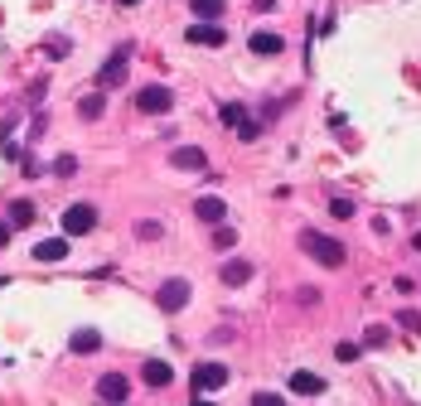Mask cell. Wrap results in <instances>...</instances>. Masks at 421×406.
<instances>
[{"instance_id": "cell-1", "label": "cell", "mask_w": 421, "mask_h": 406, "mask_svg": "<svg viewBox=\"0 0 421 406\" xmlns=\"http://www.w3.org/2000/svg\"><path fill=\"white\" fill-rule=\"evenodd\" d=\"M301 252H305L310 261H319V266H329V271H334V266H344V257H349L339 237L315 232V227H305V232H301Z\"/></svg>"}, {"instance_id": "cell-2", "label": "cell", "mask_w": 421, "mask_h": 406, "mask_svg": "<svg viewBox=\"0 0 421 406\" xmlns=\"http://www.w3.org/2000/svg\"><path fill=\"white\" fill-rule=\"evenodd\" d=\"M189 295H194V286H189L184 276H170V281L155 286V304H160L165 314H180V309L189 304Z\"/></svg>"}, {"instance_id": "cell-3", "label": "cell", "mask_w": 421, "mask_h": 406, "mask_svg": "<svg viewBox=\"0 0 421 406\" xmlns=\"http://www.w3.org/2000/svg\"><path fill=\"white\" fill-rule=\"evenodd\" d=\"M218 121H223V126H237L242 140H257V136H262V121H252L242 102H223V106H218Z\"/></svg>"}, {"instance_id": "cell-4", "label": "cell", "mask_w": 421, "mask_h": 406, "mask_svg": "<svg viewBox=\"0 0 421 406\" xmlns=\"http://www.w3.org/2000/svg\"><path fill=\"white\" fill-rule=\"evenodd\" d=\"M97 227V208L93 203H68L63 208V237H88Z\"/></svg>"}, {"instance_id": "cell-5", "label": "cell", "mask_w": 421, "mask_h": 406, "mask_svg": "<svg viewBox=\"0 0 421 406\" xmlns=\"http://www.w3.org/2000/svg\"><path fill=\"white\" fill-rule=\"evenodd\" d=\"M136 111H145V116H165V111H175V92L160 88V83H150V88L136 92Z\"/></svg>"}, {"instance_id": "cell-6", "label": "cell", "mask_w": 421, "mask_h": 406, "mask_svg": "<svg viewBox=\"0 0 421 406\" xmlns=\"http://www.w3.org/2000/svg\"><path fill=\"white\" fill-rule=\"evenodd\" d=\"M126 58H131V49H116L102 68H97V92H111V88L126 83Z\"/></svg>"}, {"instance_id": "cell-7", "label": "cell", "mask_w": 421, "mask_h": 406, "mask_svg": "<svg viewBox=\"0 0 421 406\" xmlns=\"http://www.w3.org/2000/svg\"><path fill=\"white\" fill-rule=\"evenodd\" d=\"M228 382H232V373L223 363H194V392H218Z\"/></svg>"}, {"instance_id": "cell-8", "label": "cell", "mask_w": 421, "mask_h": 406, "mask_svg": "<svg viewBox=\"0 0 421 406\" xmlns=\"http://www.w3.org/2000/svg\"><path fill=\"white\" fill-rule=\"evenodd\" d=\"M97 397H102V406H126L131 382H126L121 373H102V377H97Z\"/></svg>"}, {"instance_id": "cell-9", "label": "cell", "mask_w": 421, "mask_h": 406, "mask_svg": "<svg viewBox=\"0 0 421 406\" xmlns=\"http://www.w3.org/2000/svg\"><path fill=\"white\" fill-rule=\"evenodd\" d=\"M184 39H189V44H204V49H223V44H228V29H223V24H204V19H194V24L184 29Z\"/></svg>"}, {"instance_id": "cell-10", "label": "cell", "mask_w": 421, "mask_h": 406, "mask_svg": "<svg viewBox=\"0 0 421 406\" xmlns=\"http://www.w3.org/2000/svg\"><path fill=\"white\" fill-rule=\"evenodd\" d=\"M194 218L218 227V222H228V203L218 199V194H204V199H194Z\"/></svg>"}, {"instance_id": "cell-11", "label": "cell", "mask_w": 421, "mask_h": 406, "mask_svg": "<svg viewBox=\"0 0 421 406\" xmlns=\"http://www.w3.org/2000/svg\"><path fill=\"white\" fill-rule=\"evenodd\" d=\"M247 49H252L257 58H276V54L286 49V39H281V34H271V29H257V34L247 39Z\"/></svg>"}, {"instance_id": "cell-12", "label": "cell", "mask_w": 421, "mask_h": 406, "mask_svg": "<svg viewBox=\"0 0 421 406\" xmlns=\"http://www.w3.org/2000/svg\"><path fill=\"white\" fill-rule=\"evenodd\" d=\"M170 165H175V170H204L209 155H204L199 145H175V150H170Z\"/></svg>"}, {"instance_id": "cell-13", "label": "cell", "mask_w": 421, "mask_h": 406, "mask_svg": "<svg viewBox=\"0 0 421 406\" xmlns=\"http://www.w3.org/2000/svg\"><path fill=\"white\" fill-rule=\"evenodd\" d=\"M218 281H223V286H247V281H252V261H242V257L223 261V266H218Z\"/></svg>"}, {"instance_id": "cell-14", "label": "cell", "mask_w": 421, "mask_h": 406, "mask_svg": "<svg viewBox=\"0 0 421 406\" xmlns=\"http://www.w3.org/2000/svg\"><path fill=\"white\" fill-rule=\"evenodd\" d=\"M68 257V237H44L39 247H34V261H44V266H54V261H63Z\"/></svg>"}, {"instance_id": "cell-15", "label": "cell", "mask_w": 421, "mask_h": 406, "mask_svg": "<svg viewBox=\"0 0 421 406\" xmlns=\"http://www.w3.org/2000/svg\"><path fill=\"white\" fill-rule=\"evenodd\" d=\"M141 377H145L150 387H170V382H175V368H170L165 358H150V363L141 368Z\"/></svg>"}, {"instance_id": "cell-16", "label": "cell", "mask_w": 421, "mask_h": 406, "mask_svg": "<svg viewBox=\"0 0 421 406\" xmlns=\"http://www.w3.org/2000/svg\"><path fill=\"white\" fill-rule=\"evenodd\" d=\"M291 392L296 397H319L324 392V377L319 373H291Z\"/></svg>"}, {"instance_id": "cell-17", "label": "cell", "mask_w": 421, "mask_h": 406, "mask_svg": "<svg viewBox=\"0 0 421 406\" xmlns=\"http://www.w3.org/2000/svg\"><path fill=\"white\" fill-rule=\"evenodd\" d=\"M68 348L88 358V353H97V348H102V334H97V329H78V334L68 339Z\"/></svg>"}, {"instance_id": "cell-18", "label": "cell", "mask_w": 421, "mask_h": 406, "mask_svg": "<svg viewBox=\"0 0 421 406\" xmlns=\"http://www.w3.org/2000/svg\"><path fill=\"white\" fill-rule=\"evenodd\" d=\"M5 222H10V227H29V222H34V203L15 199V203H10V213H5Z\"/></svg>"}, {"instance_id": "cell-19", "label": "cell", "mask_w": 421, "mask_h": 406, "mask_svg": "<svg viewBox=\"0 0 421 406\" xmlns=\"http://www.w3.org/2000/svg\"><path fill=\"white\" fill-rule=\"evenodd\" d=\"M194 5V19H204V24H218V15L228 10V0H189Z\"/></svg>"}, {"instance_id": "cell-20", "label": "cell", "mask_w": 421, "mask_h": 406, "mask_svg": "<svg viewBox=\"0 0 421 406\" xmlns=\"http://www.w3.org/2000/svg\"><path fill=\"white\" fill-rule=\"evenodd\" d=\"M102 111H106V97H102V92H88V97L78 102V116H83V121H102Z\"/></svg>"}, {"instance_id": "cell-21", "label": "cell", "mask_w": 421, "mask_h": 406, "mask_svg": "<svg viewBox=\"0 0 421 406\" xmlns=\"http://www.w3.org/2000/svg\"><path fill=\"white\" fill-rule=\"evenodd\" d=\"M232 242H237V227H228V222H218V227H213V247H218V252H228Z\"/></svg>"}, {"instance_id": "cell-22", "label": "cell", "mask_w": 421, "mask_h": 406, "mask_svg": "<svg viewBox=\"0 0 421 406\" xmlns=\"http://www.w3.org/2000/svg\"><path fill=\"white\" fill-rule=\"evenodd\" d=\"M160 232H165V227H160L155 218H141V222H136V237H141V242H150V237H160Z\"/></svg>"}, {"instance_id": "cell-23", "label": "cell", "mask_w": 421, "mask_h": 406, "mask_svg": "<svg viewBox=\"0 0 421 406\" xmlns=\"http://www.w3.org/2000/svg\"><path fill=\"white\" fill-rule=\"evenodd\" d=\"M388 343V324H373L368 334H363V348H383Z\"/></svg>"}, {"instance_id": "cell-24", "label": "cell", "mask_w": 421, "mask_h": 406, "mask_svg": "<svg viewBox=\"0 0 421 406\" xmlns=\"http://www.w3.org/2000/svg\"><path fill=\"white\" fill-rule=\"evenodd\" d=\"M329 213H334L339 222H349V218H354V199H329Z\"/></svg>"}, {"instance_id": "cell-25", "label": "cell", "mask_w": 421, "mask_h": 406, "mask_svg": "<svg viewBox=\"0 0 421 406\" xmlns=\"http://www.w3.org/2000/svg\"><path fill=\"white\" fill-rule=\"evenodd\" d=\"M73 170H78V155H58V160H54V174H58V179H68Z\"/></svg>"}, {"instance_id": "cell-26", "label": "cell", "mask_w": 421, "mask_h": 406, "mask_svg": "<svg viewBox=\"0 0 421 406\" xmlns=\"http://www.w3.org/2000/svg\"><path fill=\"white\" fill-rule=\"evenodd\" d=\"M358 353H363V343H349V339H344V343L334 348V358H339V363H354Z\"/></svg>"}, {"instance_id": "cell-27", "label": "cell", "mask_w": 421, "mask_h": 406, "mask_svg": "<svg viewBox=\"0 0 421 406\" xmlns=\"http://www.w3.org/2000/svg\"><path fill=\"white\" fill-rule=\"evenodd\" d=\"M397 324L412 329V334H421V314H417V309H397Z\"/></svg>"}, {"instance_id": "cell-28", "label": "cell", "mask_w": 421, "mask_h": 406, "mask_svg": "<svg viewBox=\"0 0 421 406\" xmlns=\"http://www.w3.org/2000/svg\"><path fill=\"white\" fill-rule=\"evenodd\" d=\"M44 54H49V58H63V54H68V39H44Z\"/></svg>"}, {"instance_id": "cell-29", "label": "cell", "mask_w": 421, "mask_h": 406, "mask_svg": "<svg viewBox=\"0 0 421 406\" xmlns=\"http://www.w3.org/2000/svg\"><path fill=\"white\" fill-rule=\"evenodd\" d=\"M252 406H286V402H281L276 392H257V397H252Z\"/></svg>"}, {"instance_id": "cell-30", "label": "cell", "mask_w": 421, "mask_h": 406, "mask_svg": "<svg viewBox=\"0 0 421 406\" xmlns=\"http://www.w3.org/2000/svg\"><path fill=\"white\" fill-rule=\"evenodd\" d=\"M252 10H257V15H267V10H276V0H252Z\"/></svg>"}, {"instance_id": "cell-31", "label": "cell", "mask_w": 421, "mask_h": 406, "mask_svg": "<svg viewBox=\"0 0 421 406\" xmlns=\"http://www.w3.org/2000/svg\"><path fill=\"white\" fill-rule=\"evenodd\" d=\"M5 242H10V222H0V247H5Z\"/></svg>"}, {"instance_id": "cell-32", "label": "cell", "mask_w": 421, "mask_h": 406, "mask_svg": "<svg viewBox=\"0 0 421 406\" xmlns=\"http://www.w3.org/2000/svg\"><path fill=\"white\" fill-rule=\"evenodd\" d=\"M116 5H141V0H116Z\"/></svg>"}, {"instance_id": "cell-33", "label": "cell", "mask_w": 421, "mask_h": 406, "mask_svg": "<svg viewBox=\"0 0 421 406\" xmlns=\"http://www.w3.org/2000/svg\"><path fill=\"white\" fill-rule=\"evenodd\" d=\"M194 406H213V402H204V397H199V402H194Z\"/></svg>"}]
</instances>
